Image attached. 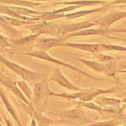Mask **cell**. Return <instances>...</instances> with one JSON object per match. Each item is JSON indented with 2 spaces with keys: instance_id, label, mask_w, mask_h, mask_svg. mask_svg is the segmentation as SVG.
<instances>
[{
  "instance_id": "6da1fadb",
  "label": "cell",
  "mask_w": 126,
  "mask_h": 126,
  "mask_svg": "<svg viewBox=\"0 0 126 126\" xmlns=\"http://www.w3.org/2000/svg\"><path fill=\"white\" fill-rule=\"evenodd\" d=\"M52 115L60 118L59 122H73L76 124H85L91 123V121L87 117L81 103L74 108L64 111H55L50 112Z\"/></svg>"
},
{
  "instance_id": "7a4b0ae2",
  "label": "cell",
  "mask_w": 126,
  "mask_h": 126,
  "mask_svg": "<svg viewBox=\"0 0 126 126\" xmlns=\"http://www.w3.org/2000/svg\"><path fill=\"white\" fill-rule=\"evenodd\" d=\"M53 93L49 88L46 81L43 80L35 82L31 102L33 108L38 105L45 97L52 95Z\"/></svg>"
},
{
  "instance_id": "3957f363",
  "label": "cell",
  "mask_w": 126,
  "mask_h": 126,
  "mask_svg": "<svg viewBox=\"0 0 126 126\" xmlns=\"http://www.w3.org/2000/svg\"><path fill=\"white\" fill-rule=\"evenodd\" d=\"M49 81H53L56 82L60 86L68 90L75 91H81L83 89L79 88L71 84L61 72L58 67H57L52 77Z\"/></svg>"
},
{
  "instance_id": "277c9868",
  "label": "cell",
  "mask_w": 126,
  "mask_h": 126,
  "mask_svg": "<svg viewBox=\"0 0 126 126\" xmlns=\"http://www.w3.org/2000/svg\"><path fill=\"white\" fill-rule=\"evenodd\" d=\"M97 22H84L78 23L71 24L67 25H63L60 29H59V32L61 34H64L71 32L86 29L90 27L93 26L95 25L98 24Z\"/></svg>"
},
{
  "instance_id": "5b68a950",
  "label": "cell",
  "mask_w": 126,
  "mask_h": 126,
  "mask_svg": "<svg viewBox=\"0 0 126 126\" xmlns=\"http://www.w3.org/2000/svg\"><path fill=\"white\" fill-rule=\"evenodd\" d=\"M0 98L2 102H3V104L4 105L6 110L9 112L10 115L13 117L14 120L16 121L17 125L19 126H22L20 119L19 118V116L17 113V112L15 109L14 108L12 104L11 103L6 94H5V93L3 91V90L0 88Z\"/></svg>"
},
{
  "instance_id": "8992f818",
  "label": "cell",
  "mask_w": 126,
  "mask_h": 126,
  "mask_svg": "<svg viewBox=\"0 0 126 126\" xmlns=\"http://www.w3.org/2000/svg\"><path fill=\"white\" fill-rule=\"evenodd\" d=\"M33 54H34V56H36V57H38L39 58H42L43 59H44V60H48V61H51V62H52L54 63H56L57 64H60V65H63V66H65V67H68L70 69H73L79 73H81L89 77H90L91 78H93V79H95V80H98V79L97 78H95L94 77H92L91 76V75H90L89 74L86 73V72H84L80 70H79V69L70 65V64H67V63H63L61 61H59L58 60H55V59H54L53 58H52L51 57H49L46 53H44L43 52H36L35 53H34Z\"/></svg>"
},
{
  "instance_id": "52a82bcc",
  "label": "cell",
  "mask_w": 126,
  "mask_h": 126,
  "mask_svg": "<svg viewBox=\"0 0 126 126\" xmlns=\"http://www.w3.org/2000/svg\"><path fill=\"white\" fill-rule=\"evenodd\" d=\"M125 17H126V12H114L100 19V24L102 27L107 28L115 22Z\"/></svg>"
},
{
  "instance_id": "ba28073f",
  "label": "cell",
  "mask_w": 126,
  "mask_h": 126,
  "mask_svg": "<svg viewBox=\"0 0 126 126\" xmlns=\"http://www.w3.org/2000/svg\"><path fill=\"white\" fill-rule=\"evenodd\" d=\"M116 90H117L116 87H113L107 90L97 89L94 88V91H92L91 93L84 96H83L79 99L81 101H84V102L90 101L100 94H106L108 93H114L116 92Z\"/></svg>"
},
{
  "instance_id": "9c48e42d",
  "label": "cell",
  "mask_w": 126,
  "mask_h": 126,
  "mask_svg": "<svg viewBox=\"0 0 126 126\" xmlns=\"http://www.w3.org/2000/svg\"><path fill=\"white\" fill-rule=\"evenodd\" d=\"M31 111L32 118L35 120L38 126H50L54 122L53 120L47 118L34 109Z\"/></svg>"
},
{
  "instance_id": "30bf717a",
  "label": "cell",
  "mask_w": 126,
  "mask_h": 126,
  "mask_svg": "<svg viewBox=\"0 0 126 126\" xmlns=\"http://www.w3.org/2000/svg\"><path fill=\"white\" fill-rule=\"evenodd\" d=\"M94 88L90 89H85L81 91L78 92L76 93H61V94H56L53 93L52 95L61 97L64 98H66L68 100L70 99H75L76 98H80L83 96H84L86 94H88L91 93L92 91H94Z\"/></svg>"
},
{
  "instance_id": "8fae6325",
  "label": "cell",
  "mask_w": 126,
  "mask_h": 126,
  "mask_svg": "<svg viewBox=\"0 0 126 126\" xmlns=\"http://www.w3.org/2000/svg\"><path fill=\"white\" fill-rule=\"evenodd\" d=\"M62 45L72 47L91 52H94L98 51L100 47H101V45L100 44H87L72 43H63Z\"/></svg>"
},
{
  "instance_id": "7c38bea8",
  "label": "cell",
  "mask_w": 126,
  "mask_h": 126,
  "mask_svg": "<svg viewBox=\"0 0 126 126\" xmlns=\"http://www.w3.org/2000/svg\"><path fill=\"white\" fill-rule=\"evenodd\" d=\"M95 101L97 104L100 106H112L113 107H119L120 106L121 102H122L120 99L109 98L106 96H100L99 97L96 98Z\"/></svg>"
},
{
  "instance_id": "4fadbf2b",
  "label": "cell",
  "mask_w": 126,
  "mask_h": 126,
  "mask_svg": "<svg viewBox=\"0 0 126 126\" xmlns=\"http://www.w3.org/2000/svg\"><path fill=\"white\" fill-rule=\"evenodd\" d=\"M65 38H43L40 43L43 47L45 48H49L56 46L62 45L63 41L65 40Z\"/></svg>"
},
{
  "instance_id": "5bb4252c",
  "label": "cell",
  "mask_w": 126,
  "mask_h": 126,
  "mask_svg": "<svg viewBox=\"0 0 126 126\" xmlns=\"http://www.w3.org/2000/svg\"><path fill=\"white\" fill-rule=\"evenodd\" d=\"M16 85L19 88L21 92L28 99V100L31 103L32 95V91L30 88L27 83L25 80L17 81L15 83Z\"/></svg>"
},
{
  "instance_id": "9a60e30c",
  "label": "cell",
  "mask_w": 126,
  "mask_h": 126,
  "mask_svg": "<svg viewBox=\"0 0 126 126\" xmlns=\"http://www.w3.org/2000/svg\"><path fill=\"white\" fill-rule=\"evenodd\" d=\"M108 32V31H106V30L103 29H89V30H84L80 32H74L72 33H70L66 36V37H69L74 36H79V35H91L94 34H99L106 33Z\"/></svg>"
},
{
  "instance_id": "2e32d148",
  "label": "cell",
  "mask_w": 126,
  "mask_h": 126,
  "mask_svg": "<svg viewBox=\"0 0 126 126\" xmlns=\"http://www.w3.org/2000/svg\"><path fill=\"white\" fill-rule=\"evenodd\" d=\"M81 104L85 107H87L89 109H93L95 111H97V112H98L100 114H102L103 112H117L118 111L116 109L114 108H112L111 109H104L103 108H102L101 107L97 105L96 104L94 103H91V102H81Z\"/></svg>"
},
{
  "instance_id": "e0dca14e",
  "label": "cell",
  "mask_w": 126,
  "mask_h": 126,
  "mask_svg": "<svg viewBox=\"0 0 126 126\" xmlns=\"http://www.w3.org/2000/svg\"><path fill=\"white\" fill-rule=\"evenodd\" d=\"M77 60L80 61L81 62L83 63L84 64H86L87 65L89 66L90 68H91L92 69L95 71L102 72L105 70L104 65L99 63H98L97 62H96L94 61L84 60L82 59H77Z\"/></svg>"
},
{
  "instance_id": "ac0fdd59",
  "label": "cell",
  "mask_w": 126,
  "mask_h": 126,
  "mask_svg": "<svg viewBox=\"0 0 126 126\" xmlns=\"http://www.w3.org/2000/svg\"><path fill=\"white\" fill-rule=\"evenodd\" d=\"M102 8H99L97 9H92V10H85V11H79L77 12H75L73 13H70L66 15H64L63 16L66 17L68 18H74L76 17H78L80 16H82L83 15H85L87 14H90L91 13L95 12L96 11H98L100 10H101Z\"/></svg>"
},
{
  "instance_id": "d6986e66",
  "label": "cell",
  "mask_w": 126,
  "mask_h": 126,
  "mask_svg": "<svg viewBox=\"0 0 126 126\" xmlns=\"http://www.w3.org/2000/svg\"><path fill=\"white\" fill-rule=\"evenodd\" d=\"M105 1H73L71 2H67L64 3V4H76V5H90V4H94L95 3H103Z\"/></svg>"
},
{
  "instance_id": "ffe728a7",
  "label": "cell",
  "mask_w": 126,
  "mask_h": 126,
  "mask_svg": "<svg viewBox=\"0 0 126 126\" xmlns=\"http://www.w3.org/2000/svg\"><path fill=\"white\" fill-rule=\"evenodd\" d=\"M101 45L102 47L107 50H118V51H126V48L122 47V46L114 45H106V44H101Z\"/></svg>"
},
{
  "instance_id": "44dd1931",
  "label": "cell",
  "mask_w": 126,
  "mask_h": 126,
  "mask_svg": "<svg viewBox=\"0 0 126 126\" xmlns=\"http://www.w3.org/2000/svg\"><path fill=\"white\" fill-rule=\"evenodd\" d=\"M98 59L100 61H101V62L103 61H109L111 59H113V58L112 57H110V56H105V55H102V56H98Z\"/></svg>"
},
{
  "instance_id": "7402d4cb",
  "label": "cell",
  "mask_w": 126,
  "mask_h": 126,
  "mask_svg": "<svg viewBox=\"0 0 126 126\" xmlns=\"http://www.w3.org/2000/svg\"><path fill=\"white\" fill-rule=\"evenodd\" d=\"M1 116H2V119L4 121V123H5V124L6 126H13L12 123L7 118H6L2 114H1Z\"/></svg>"
},
{
  "instance_id": "603a6c76",
  "label": "cell",
  "mask_w": 126,
  "mask_h": 126,
  "mask_svg": "<svg viewBox=\"0 0 126 126\" xmlns=\"http://www.w3.org/2000/svg\"><path fill=\"white\" fill-rule=\"evenodd\" d=\"M30 126H37L35 120L34 119H33V118L32 119V121H31Z\"/></svg>"
},
{
  "instance_id": "cb8c5ba5",
  "label": "cell",
  "mask_w": 126,
  "mask_h": 126,
  "mask_svg": "<svg viewBox=\"0 0 126 126\" xmlns=\"http://www.w3.org/2000/svg\"><path fill=\"white\" fill-rule=\"evenodd\" d=\"M126 2V0H117V1H115V2H114V3H120V2Z\"/></svg>"
},
{
  "instance_id": "d4e9b609",
  "label": "cell",
  "mask_w": 126,
  "mask_h": 126,
  "mask_svg": "<svg viewBox=\"0 0 126 126\" xmlns=\"http://www.w3.org/2000/svg\"><path fill=\"white\" fill-rule=\"evenodd\" d=\"M3 119H2V118L1 117V116H0V123H3V120H2Z\"/></svg>"
},
{
  "instance_id": "484cf974",
  "label": "cell",
  "mask_w": 126,
  "mask_h": 126,
  "mask_svg": "<svg viewBox=\"0 0 126 126\" xmlns=\"http://www.w3.org/2000/svg\"><path fill=\"white\" fill-rule=\"evenodd\" d=\"M123 101L124 102H125V103H126V98H125L124 100H123Z\"/></svg>"
},
{
  "instance_id": "4316f807",
  "label": "cell",
  "mask_w": 126,
  "mask_h": 126,
  "mask_svg": "<svg viewBox=\"0 0 126 126\" xmlns=\"http://www.w3.org/2000/svg\"><path fill=\"white\" fill-rule=\"evenodd\" d=\"M0 126H3V125H2V123H0Z\"/></svg>"
},
{
  "instance_id": "83f0119b",
  "label": "cell",
  "mask_w": 126,
  "mask_h": 126,
  "mask_svg": "<svg viewBox=\"0 0 126 126\" xmlns=\"http://www.w3.org/2000/svg\"><path fill=\"white\" fill-rule=\"evenodd\" d=\"M121 72H126V70H125V71H121Z\"/></svg>"
},
{
  "instance_id": "f1b7e54d",
  "label": "cell",
  "mask_w": 126,
  "mask_h": 126,
  "mask_svg": "<svg viewBox=\"0 0 126 126\" xmlns=\"http://www.w3.org/2000/svg\"><path fill=\"white\" fill-rule=\"evenodd\" d=\"M123 32H126V31H122Z\"/></svg>"
},
{
  "instance_id": "f546056e",
  "label": "cell",
  "mask_w": 126,
  "mask_h": 126,
  "mask_svg": "<svg viewBox=\"0 0 126 126\" xmlns=\"http://www.w3.org/2000/svg\"><path fill=\"white\" fill-rule=\"evenodd\" d=\"M126 126V125H124V126Z\"/></svg>"
}]
</instances>
